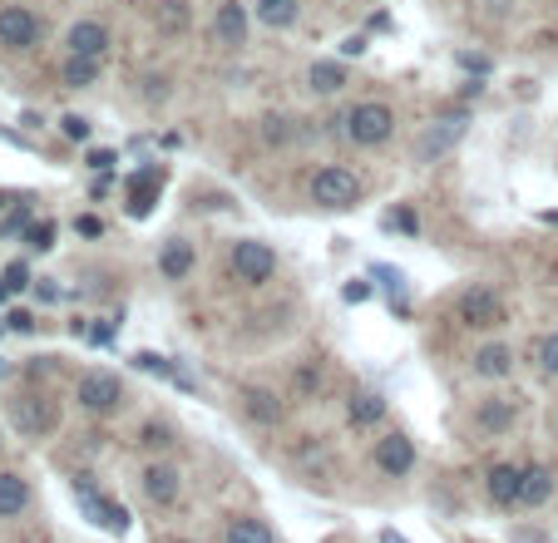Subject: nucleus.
<instances>
[{"mask_svg":"<svg viewBox=\"0 0 558 543\" xmlns=\"http://www.w3.org/2000/svg\"><path fill=\"white\" fill-rule=\"evenodd\" d=\"M341 124H346V139H351V144H366V149H371V144H386V139H391L396 114H391V104L371 99V104H356Z\"/></svg>","mask_w":558,"mask_h":543,"instance_id":"1","label":"nucleus"},{"mask_svg":"<svg viewBox=\"0 0 558 543\" xmlns=\"http://www.w3.org/2000/svg\"><path fill=\"white\" fill-rule=\"evenodd\" d=\"M356 198H361V178L351 168H321L312 178V203L317 208L341 213V208H356Z\"/></svg>","mask_w":558,"mask_h":543,"instance_id":"2","label":"nucleus"},{"mask_svg":"<svg viewBox=\"0 0 558 543\" xmlns=\"http://www.w3.org/2000/svg\"><path fill=\"white\" fill-rule=\"evenodd\" d=\"M75 499H80L84 519H94L99 529H109V534H124V529H129V509L114 504V499H104L89 479H75Z\"/></svg>","mask_w":558,"mask_h":543,"instance_id":"3","label":"nucleus"},{"mask_svg":"<svg viewBox=\"0 0 558 543\" xmlns=\"http://www.w3.org/2000/svg\"><path fill=\"white\" fill-rule=\"evenodd\" d=\"M233 272H238V282H247V287H262V282L277 272V252H272L267 242L242 237L238 247H233Z\"/></svg>","mask_w":558,"mask_h":543,"instance_id":"4","label":"nucleus"},{"mask_svg":"<svg viewBox=\"0 0 558 543\" xmlns=\"http://www.w3.org/2000/svg\"><path fill=\"white\" fill-rule=\"evenodd\" d=\"M75 400H80L84 410H94V415H109V410L124 405V386L109 371H89V376H80V386H75Z\"/></svg>","mask_w":558,"mask_h":543,"instance_id":"5","label":"nucleus"},{"mask_svg":"<svg viewBox=\"0 0 558 543\" xmlns=\"http://www.w3.org/2000/svg\"><path fill=\"white\" fill-rule=\"evenodd\" d=\"M10 415H15V425L25 430V435H50L55 425H60V410H55V400H45V395H20L15 405H10Z\"/></svg>","mask_w":558,"mask_h":543,"instance_id":"6","label":"nucleus"},{"mask_svg":"<svg viewBox=\"0 0 558 543\" xmlns=\"http://www.w3.org/2000/svg\"><path fill=\"white\" fill-rule=\"evenodd\" d=\"M460 321H465V326H504L509 311H504V302H499L489 287H470V292L460 297Z\"/></svg>","mask_w":558,"mask_h":543,"instance_id":"7","label":"nucleus"},{"mask_svg":"<svg viewBox=\"0 0 558 543\" xmlns=\"http://www.w3.org/2000/svg\"><path fill=\"white\" fill-rule=\"evenodd\" d=\"M35 40H40V20H35L25 5H5V10H0V45L30 50Z\"/></svg>","mask_w":558,"mask_h":543,"instance_id":"8","label":"nucleus"},{"mask_svg":"<svg viewBox=\"0 0 558 543\" xmlns=\"http://www.w3.org/2000/svg\"><path fill=\"white\" fill-rule=\"evenodd\" d=\"M460 134H465V114L440 119L435 129H425V134H420V144H415V163H430V158H440L445 149H455V144H460Z\"/></svg>","mask_w":558,"mask_h":543,"instance_id":"9","label":"nucleus"},{"mask_svg":"<svg viewBox=\"0 0 558 543\" xmlns=\"http://www.w3.org/2000/svg\"><path fill=\"white\" fill-rule=\"evenodd\" d=\"M65 45H70V55H89V60H99V55L109 50V30H104L99 20H80V25H70Z\"/></svg>","mask_w":558,"mask_h":543,"instance_id":"10","label":"nucleus"},{"mask_svg":"<svg viewBox=\"0 0 558 543\" xmlns=\"http://www.w3.org/2000/svg\"><path fill=\"white\" fill-rule=\"evenodd\" d=\"M514 420H519V405H514V400H504V395H489V400L475 410V425L484 430V435H504Z\"/></svg>","mask_w":558,"mask_h":543,"instance_id":"11","label":"nucleus"},{"mask_svg":"<svg viewBox=\"0 0 558 543\" xmlns=\"http://www.w3.org/2000/svg\"><path fill=\"white\" fill-rule=\"evenodd\" d=\"M213 35H218V45H228V50H238L242 40H247V10H242L238 0H223V5H218Z\"/></svg>","mask_w":558,"mask_h":543,"instance_id":"12","label":"nucleus"},{"mask_svg":"<svg viewBox=\"0 0 558 543\" xmlns=\"http://www.w3.org/2000/svg\"><path fill=\"white\" fill-rule=\"evenodd\" d=\"M376 465L386 469V474H410V469H415V445H410L405 435H386V440L376 445Z\"/></svg>","mask_w":558,"mask_h":543,"instance_id":"13","label":"nucleus"},{"mask_svg":"<svg viewBox=\"0 0 558 543\" xmlns=\"http://www.w3.org/2000/svg\"><path fill=\"white\" fill-rule=\"evenodd\" d=\"M154 203H159V168H144V173L129 178V213L144 218Z\"/></svg>","mask_w":558,"mask_h":543,"instance_id":"14","label":"nucleus"},{"mask_svg":"<svg viewBox=\"0 0 558 543\" xmlns=\"http://www.w3.org/2000/svg\"><path fill=\"white\" fill-rule=\"evenodd\" d=\"M519 489H524V469H514V465L489 469V499L494 504H519Z\"/></svg>","mask_w":558,"mask_h":543,"instance_id":"15","label":"nucleus"},{"mask_svg":"<svg viewBox=\"0 0 558 543\" xmlns=\"http://www.w3.org/2000/svg\"><path fill=\"white\" fill-rule=\"evenodd\" d=\"M25 504H30V484L20 474H0V519L25 514Z\"/></svg>","mask_w":558,"mask_h":543,"instance_id":"16","label":"nucleus"},{"mask_svg":"<svg viewBox=\"0 0 558 543\" xmlns=\"http://www.w3.org/2000/svg\"><path fill=\"white\" fill-rule=\"evenodd\" d=\"M144 494H149L154 504H173V494H178V469L149 465L144 469Z\"/></svg>","mask_w":558,"mask_h":543,"instance_id":"17","label":"nucleus"},{"mask_svg":"<svg viewBox=\"0 0 558 543\" xmlns=\"http://www.w3.org/2000/svg\"><path fill=\"white\" fill-rule=\"evenodd\" d=\"M475 371L484 381L509 376V371H514V351H509V346H484V351H475Z\"/></svg>","mask_w":558,"mask_h":543,"instance_id":"18","label":"nucleus"},{"mask_svg":"<svg viewBox=\"0 0 558 543\" xmlns=\"http://www.w3.org/2000/svg\"><path fill=\"white\" fill-rule=\"evenodd\" d=\"M159 267H163V277H168V282H178V277H188V267H193V242H183V237H173V242L163 247Z\"/></svg>","mask_w":558,"mask_h":543,"instance_id":"19","label":"nucleus"},{"mask_svg":"<svg viewBox=\"0 0 558 543\" xmlns=\"http://www.w3.org/2000/svg\"><path fill=\"white\" fill-rule=\"evenodd\" d=\"M549 494H554V474H549V469H524V489H519V504H524V509H534V504H544V499H549Z\"/></svg>","mask_w":558,"mask_h":543,"instance_id":"20","label":"nucleus"},{"mask_svg":"<svg viewBox=\"0 0 558 543\" xmlns=\"http://www.w3.org/2000/svg\"><path fill=\"white\" fill-rule=\"evenodd\" d=\"M154 25H159V35H183L188 30V0H163L154 10Z\"/></svg>","mask_w":558,"mask_h":543,"instance_id":"21","label":"nucleus"},{"mask_svg":"<svg viewBox=\"0 0 558 543\" xmlns=\"http://www.w3.org/2000/svg\"><path fill=\"white\" fill-rule=\"evenodd\" d=\"M60 79H65L70 89H84V84H94V79H99V60H89V55H70V60H65V70H60Z\"/></svg>","mask_w":558,"mask_h":543,"instance_id":"22","label":"nucleus"},{"mask_svg":"<svg viewBox=\"0 0 558 543\" xmlns=\"http://www.w3.org/2000/svg\"><path fill=\"white\" fill-rule=\"evenodd\" d=\"M228 543H277V539H272L267 519H233L228 524Z\"/></svg>","mask_w":558,"mask_h":543,"instance_id":"23","label":"nucleus"},{"mask_svg":"<svg viewBox=\"0 0 558 543\" xmlns=\"http://www.w3.org/2000/svg\"><path fill=\"white\" fill-rule=\"evenodd\" d=\"M242 400H247V415H252V420H262V425H272V420L282 415V400H277L272 390H247Z\"/></svg>","mask_w":558,"mask_h":543,"instance_id":"24","label":"nucleus"},{"mask_svg":"<svg viewBox=\"0 0 558 543\" xmlns=\"http://www.w3.org/2000/svg\"><path fill=\"white\" fill-rule=\"evenodd\" d=\"M307 79H312V89H317V94H336V89L346 84V70H341L336 60H317Z\"/></svg>","mask_w":558,"mask_h":543,"instance_id":"25","label":"nucleus"},{"mask_svg":"<svg viewBox=\"0 0 558 543\" xmlns=\"http://www.w3.org/2000/svg\"><path fill=\"white\" fill-rule=\"evenodd\" d=\"M381 415H386V400H381L376 390H371V395H356V400H351V425H376Z\"/></svg>","mask_w":558,"mask_h":543,"instance_id":"26","label":"nucleus"},{"mask_svg":"<svg viewBox=\"0 0 558 543\" xmlns=\"http://www.w3.org/2000/svg\"><path fill=\"white\" fill-rule=\"evenodd\" d=\"M257 15H262L272 30H287V25L297 20V0H267V5H257Z\"/></svg>","mask_w":558,"mask_h":543,"instance_id":"27","label":"nucleus"},{"mask_svg":"<svg viewBox=\"0 0 558 543\" xmlns=\"http://www.w3.org/2000/svg\"><path fill=\"white\" fill-rule=\"evenodd\" d=\"M292 134H297V129H292V119H277V114H272V119L262 124V139H267V144H287Z\"/></svg>","mask_w":558,"mask_h":543,"instance_id":"28","label":"nucleus"},{"mask_svg":"<svg viewBox=\"0 0 558 543\" xmlns=\"http://www.w3.org/2000/svg\"><path fill=\"white\" fill-rule=\"evenodd\" d=\"M539 366H544L549 376H558V331H554V336H544V341H539Z\"/></svg>","mask_w":558,"mask_h":543,"instance_id":"29","label":"nucleus"},{"mask_svg":"<svg viewBox=\"0 0 558 543\" xmlns=\"http://www.w3.org/2000/svg\"><path fill=\"white\" fill-rule=\"evenodd\" d=\"M134 366H139V371H159V376H178V371H173L163 356H154V351H139V356H134Z\"/></svg>","mask_w":558,"mask_h":543,"instance_id":"30","label":"nucleus"},{"mask_svg":"<svg viewBox=\"0 0 558 543\" xmlns=\"http://www.w3.org/2000/svg\"><path fill=\"white\" fill-rule=\"evenodd\" d=\"M25 237H30V247H40V252H45V247H55V223H35Z\"/></svg>","mask_w":558,"mask_h":543,"instance_id":"31","label":"nucleus"},{"mask_svg":"<svg viewBox=\"0 0 558 543\" xmlns=\"http://www.w3.org/2000/svg\"><path fill=\"white\" fill-rule=\"evenodd\" d=\"M60 124H65V139H89V119H80V114H65V119H60Z\"/></svg>","mask_w":558,"mask_h":543,"instance_id":"32","label":"nucleus"},{"mask_svg":"<svg viewBox=\"0 0 558 543\" xmlns=\"http://www.w3.org/2000/svg\"><path fill=\"white\" fill-rule=\"evenodd\" d=\"M25 282H30V272H25V267H20V262H15V267H10V272H5V292H20V287H25Z\"/></svg>","mask_w":558,"mask_h":543,"instance_id":"33","label":"nucleus"},{"mask_svg":"<svg viewBox=\"0 0 558 543\" xmlns=\"http://www.w3.org/2000/svg\"><path fill=\"white\" fill-rule=\"evenodd\" d=\"M144 445L163 450V445H173V440H168V430H163V425H149V430H144Z\"/></svg>","mask_w":558,"mask_h":543,"instance_id":"34","label":"nucleus"},{"mask_svg":"<svg viewBox=\"0 0 558 543\" xmlns=\"http://www.w3.org/2000/svg\"><path fill=\"white\" fill-rule=\"evenodd\" d=\"M366 297H371L366 282H346V302H366Z\"/></svg>","mask_w":558,"mask_h":543,"instance_id":"35","label":"nucleus"},{"mask_svg":"<svg viewBox=\"0 0 558 543\" xmlns=\"http://www.w3.org/2000/svg\"><path fill=\"white\" fill-rule=\"evenodd\" d=\"M89 168H99V173L114 168V154H109V149H94V154H89Z\"/></svg>","mask_w":558,"mask_h":543,"instance_id":"36","label":"nucleus"},{"mask_svg":"<svg viewBox=\"0 0 558 543\" xmlns=\"http://www.w3.org/2000/svg\"><path fill=\"white\" fill-rule=\"evenodd\" d=\"M5 321H10V331H30V326H35V321H30V316H25V311H10V316H5Z\"/></svg>","mask_w":558,"mask_h":543,"instance_id":"37","label":"nucleus"},{"mask_svg":"<svg viewBox=\"0 0 558 543\" xmlns=\"http://www.w3.org/2000/svg\"><path fill=\"white\" fill-rule=\"evenodd\" d=\"M361 50H366V40H361V35H351V40L341 45V55H361Z\"/></svg>","mask_w":558,"mask_h":543,"instance_id":"38","label":"nucleus"},{"mask_svg":"<svg viewBox=\"0 0 558 543\" xmlns=\"http://www.w3.org/2000/svg\"><path fill=\"white\" fill-rule=\"evenodd\" d=\"M381 543H405V539H400L396 529H386V534H381Z\"/></svg>","mask_w":558,"mask_h":543,"instance_id":"39","label":"nucleus"},{"mask_svg":"<svg viewBox=\"0 0 558 543\" xmlns=\"http://www.w3.org/2000/svg\"><path fill=\"white\" fill-rule=\"evenodd\" d=\"M0 376H5V361H0Z\"/></svg>","mask_w":558,"mask_h":543,"instance_id":"40","label":"nucleus"},{"mask_svg":"<svg viewBox=\"0 0 558 543\" xmlns=\"http://www.w3.org/2000/svg\"><path fill=\"white\" fill-rule=\"evenodd\" d=\"M173 543H188V539H173Z\"/></svg>","mask_w":558,"mask_h":543,"instance_id":"41","label":"nucleus"},{"mask_svg":"<svg viewBox=\"0 0 558 543\" xmlns=\"http://www.w3.org/2000/svg\"><path fill=\"white\" fill-rule=\"evenodd\" d=\"M0 208H5V198H0Z\"/></svg>","mask_w":558,"mask_h":543,"instance_id":"42","label":"nucleus"},{"mask_svg":"<svg viewBox=\"0 0 558 543\" xmlns=\"http://www.w3.org/2000/svg\"><path fill=\"white\" fill-rule=\"evenodd\" d=\"M257 5H267V0H257Z\"/></svg>","mask_w":558,"mask_h":543,"instance_id":"43","label":"nucleus"}]
</instances>
